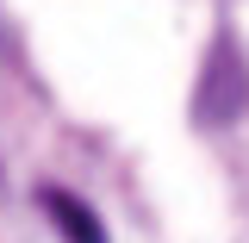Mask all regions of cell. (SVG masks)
Wrapping results in <instances>:
<instances>
[{
  "mask_svg": "<svg viewBox=\"0 0 249 243\" xmlns=\"http://www.w3.org/2000/svg\"><path fill=\"white\" fill-rule=\"evenodd\" d=\"M249 100V75H243V56L231 50V44H218L212 56H206V69H199V125H231L237 112H243Z\"/></svg>",
  "mask_w": 249,
  "mask_h": 243,
  "instance_id": "1",
  "label": "cell"
},
{
  "mask_svg": "<svg viewBox=\"0 0 249 243\" xmlns=\"http://www.w3.org/2000/svg\"><path fill=\"white\" fill-rule=\"evenodd\" d=\"M44 212L56 218V224H62L75 243H100V224L88 218V206H81L75 193H62V187H44Z\"/></svg>",
  "mask_w": 249,
  "mask_h": 243,
  "instance_id": "2",
  "label": "cell"
}]
</instances>
